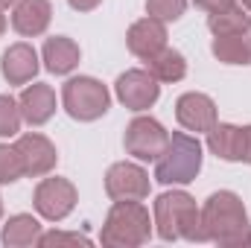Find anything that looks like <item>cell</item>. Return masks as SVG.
I'll list each match as a JSON object with an SVG mask.
<instances>
[{
	"mask_svg": "<svg viewBox=\"0 0 251 248\" xmlns=\"http://www.w3.org/2000/svg\"><path fill=\"white\" fill-rule=\"evenodd\" d=\"M201 231L204 243L216 246H246L249 237V213L237 193L219 190L201 207Z\"/></svg>",
	"mask_w": 251,
	"mask_h": 248,
	"instance_id": "1",
	"label": "cell"
},
{
	"mask_svg": "<svg viewBox=\"0 0 251 248\" xmlns=\"http://www.w3.org/2000/svg\"><path fill=\"white\" fill-rule=\"evenodd\" d=\"M155 225L161 240H190V243H204L201 231V210L196 207L193 196L187 193H164L155 198Z\"/></svg>",
	"mask_w": 251,
	"mask_h": 248,
	"instance_id": "2",
	"label": "cell"
},
{
	"mask_svg": "<svg viewBox=\"0 0 251 248\" xmlns=\"http://www.w3.org/2000/svg\"><path fill=\"white\" fill-rule=\"evenodd\" d=\"M152 237V222H149V210L140 201H117L102 225V246L114 248H137L149 243Z\"/></svg>",
	"mask_w": 251,
	"mask_h": 248,
	"instance_id": "3",
	"label": "cell"
},
{
	"mask_svg": "<svg viewBox=\"0 0 251 248\" xmlns=\"http://www.w3.org/2000/svg\"><path fill=\"white\" fill-rule=\"evenodd\" d=\"M201 170V143L184 131H176L155 161V181L161 184H190Z\"/></svg>",
	"mask_w": 251,
	"mask_h": 248,
	"instance_id": "4",
	"label": "cell"
},
{
	"mask_svg": "<svg viewBox=\"0 0 251 248\" xmlns=\"http://www.w3.org/2000/svg\"><path fill=\"white\" fill-rule=\"evenodd\" d=\"M62 102L64 111L79 120V123H94L100 120L105 111H108V91L102 82L91 79V76H76V79H67L62 88Z\"/></svg>",
	"mask_w": 251,
	"mask_h": 248,
	"instance_id": "5",
	"label": "cell"
},
{
	"mask_svg": "<svg viewBox=\"0 0 251 248\" xmlns=\"http://www.w3.org/2000/svg\"><path fill=\"white\" fill-rule=\"evenodd\" d=\"M126 152L134 155L137 161H158L170 143L167 128L152 120V117H134L131 123L126 125Z\"/></svg>",
	"mask_w": 251,
	"mask_h": 248,
	"instance_id": "6",
	"label": "cell"
},
{
	"mask_svg": "<svg viewBox=\"0 0 251 248\" xmlns=\"http://www.w3.org/2000/svg\"><path fill=\"white\" fill-rule=\"evenodd\" d=\"M114 91H117V99L123 102L126 108L146 111V108H152L158 102L161 85H158V79L149 70H126L123 76L117 79Z\"/></svg>",
	"mask_w": 251,
	"mask_h": 248,
	"instance_id": "7",
	"label": "cell"
},
{
	"mask_svg": "<svg viewBox=\"0 0 251 248\" xmlns=\"http://www.w3.org/2000/svg\"><path fill=\"white\" fill-rule=\"evenodd\" d=\"M35 210L50 219V222H62L64 216L76 207V187L67 178H44L35 187Z\"/></svg>",
	"mask_w": 251,
	"mask_h": 248,
	"instance_id": "8",
	"label": "cell"
},
{
	"mask_svg": "<svg viewBox=\"0 0 251 248\" xmlns=\"http://www.w3.org/2000/svg\"><path fill=\"white\" fill-rule=\"evenodd\" d=\"M105 193L114 201H140L149 196V175L137 164H114L105 173Z\"/></svg>",
	"mask_w": 251,
	"mask_h": 248,
	"instance_id": "9",
	"label": "cell"
},
{
	"mask_svg": "<svg viewBox=\"0 0 251 248\" xmlns=\"http://www.w3.org/2000/svg\"><path fill=\"white\" fill-rule=\"evenodd\" d=\"M15 149H18V155L24 161L26 175L38 178V175H47V173L56 170L59 155H56V146L44 134H24V137H18Z\"/></svg>",
	"mask_w": 251,
	"mask_h": 248,
	"instance_id": "10",
	"label": "cell"
},
{
	"mask_svg": "<svg viewBox=\"0 0 251 248\" xmlns=\"http://www.w3.org/2000/svg\"><path fill=\"white\" fill-rule=\"evenodd\" d=\"M176 117L178 123L184 125L187 131H210L216 125V105L207 94H181L178 102H176Z\"/></svg>",
	"mask_w": 251,
	"mask_h": 248,
	"instance_id": "11",
	"label": "cell"
},
{
	"mask_svg": "<svg viewBox=\"0 0 251 248\" xmlns=\"http://www.w3.org/2000/svg\"><path fill=\"white\" fill-rule=\"evenodd\" d=\"M126 44H128V50L137 59L146 62V59H152L155 53H161L167 47V26L161 21H155V18H143V21H137V24L128 26Z\"/></svg>",
	"mask_w": 251,
	"mask_h": 248,
	"instance_id": "12",
	"label": "cell"
},
{
	"mask_svg": "<svg viewBox=\"0 0 251 248\" xmlns=\"http://www.w3.org/2000/svg\"><path fill=\"white\" fill-rule=\"evenodd\" d=\"M50 18H53L50 0H18L15 12H12V26H15V32L35 38L50 26Z\"/></svg>",
	"mask_w": 251,
	"mask_h": 248,
	"instance_id": "13",
	"label": "cell"
},
{
	"mask_svg": "<svg viewBox=\"0 0 251 248\" xmlns=\"http://www.w3.org/2000/svg\"><path fill=\"white\" fill-rule=\"evenodd\" d=\"M18 105H21V117L29 125H44L56 114V94H53L50 85H41L38 82V85L24 88Z\"/></svg>",
	"mask_w": 251,
	"mask_h": 248,
	"instance_id": "14",
	"label": "cell"
},
{
	"mask_svg": "<svg viewBox=\"0 0 251 248\" xmlns=\"http://www.w3.org/2000/svg\"><path fill=\"white\" fill-rule=\"evenodd\" d=\"M0 70L9 85H26L38 73V53L29 44H12L0 59Z\"/></svg>",
	"mask_w": 251,
	"mask_h": 248,
	"instance_id": "15",
	"label": "cell"
},
{
	"mask_svg": "<svg viewBox=\"0 0 251 248\" xmlns=\"http://www.w3.org/2000/svg\"><path fill=\"white\" fill-rule=\"evenodd\" d=\"M44 64H47V70L56 73V76L70 73V70L79 64V47H76V41L67 38V35L47 38V41H44Z\"/></svg>",
	"mask_w": 251,
	"mask_h": 248,
	"instance_id": "16",
	"label": "cell"
},
{
	"mask_svg": "<svg viewBox=\"0 0 251 248\" xmlns=\"http://www.w3.org/2000/svg\"><path fill=\"white\" fill-rule=\"evenodd\" d=\"M0 240L9 248L38 246V240H41V225H38V219H32L29 213H18V216H12V219L3 225Z\"/></svg>",
	"mask_w": 251,
	"mask_h": 248,
	"instance_id": "17",
	"label": "cell"
},
{
	"mask_svg": "<svg viewBox=\"0 0 251 248\" xmlns=\"http://www.w3.org/2000/svg\"><path fill=\"white\" fill-rule=\"evenodd\" d=\"M146 67H149V73H152L158 82H164V85L181 82V79L187 76V62H184V56H181L178 50H173V47H164L161 53H155L152 59H146Z\"/></svg>",
	"mask_w": 251,
	"mask_h": 248,
	"instance_id": "18",
	"label": "cell"
},
{
	"mask_svg": "<svg viewBox=\"0 0 251 248\" xmlns=\"http://www.w3.org/2000/svg\"><path fill=\"white\" fill-rule=\"evenodd\" d=\"M213 56L225 64H251V29L237 35H216Z\"/></svg>",
	"mask_w": 251,
	"mask_h": 248,
	"instance_id": "19",
	"label": "cell"
},
{
	"mask_svg": "<svg viewBox=\"0 0 251 248\" xmlns=\"http://www.w3.org/2000/svg\"><path fill=\"white\" fill-rule=\"evenodd\" d=\"M207 149L216 158H222V161H237V152H240V125L216 123L207 131Z\"/></svg>",
	"mask_w": 251,
	"mask_h": 248,
	"instance_id": "20",
	"label": "cell"
},
{
	"mask_svg": "<svg viewBox=\"0 0 251 248\" xmlns=\"http://www.w3.org/2000/svg\"><path fill=\"white\" fill-rule=\"evenodd\" d=\"M207 26L213 35H237V32H249L251 29V15L243 12L240 6H231L225 12H213L207 15Z\"/></svg>",
	"mask_w": 251,
	"mask_h": 248,
	"instance_id": "21",
	"label": "cell"
},
{
	"mask_svg": "<svg viewBox=\"0 0 251 248\" xmlns=\"http://www.w3.org/2000/svg\"><path fill=\"white\" fill-rule=\"evenodd\" d=\"M21 175H26V170H24V161H21L18 149L0 143V184H12Z\"/></svg>",
	"mask_w": 251,
	"mask_h": 248,
	"instance_id": "22",
	"label": "cell"
},
{
	"mask_svg": "<svg viewBox=\"0 0 251 248\" xmlns=\"http://www.w3.org/2000/svg\"><path fill=\"white\" fill-rule=\"evenodd\" d=\"M21 105L12 97H0V137H15L21 131Z\"/></svg>",
	"mask_w": 251,
	"mask_h": 248,
	"instance_id": "23",
	"label": "cell"
},
{
	"mask_svg": "<svg viewBox=\"0 0 251 248\" xmlns=\"http://www.w3.org/2000/svg\"><path fill=\"white\" fill-rule=\"evenodd\" d=\"M187 9V0H146V12L149 18L161 21V24H170V21H178Z\"/></svg>",
	"mask_w": 251,
	"mask_h": 248,
	"instance_id": "24",
	"label": "cell"
},
{
	"mask_svg": "<svg viewBox=\"0 0 251 248\" xmlns=\"http://www.w3.org/2000/svg\"><path fill=\"white\" fill-rule=\"evenodd\" d=\"M64 243H70V246H88L91 240L85 237V234H64V231H50V234H41V240H38V246H64Z\"/></svg>",
	"mask_w": 251,
	"mask_h": 248,
	"instance_id": "25",
	"label": "cell"
},
{
	"mask_svg": "<svg viewBox=\"0 0 251 248\" xmlns=\"http://www.w3.org/2000/svg\"><path fill=\"white\" fill-rule=\"evenodd\" d=\"M237 161L251 164V125L240 128V152H237Z\"/></svg>",
	"mask_w": 251,
	"mask_h": 248,
	"instance_id": "26",
	"label": "cell"
},
{
	"mask_svg": "<svg viewBox=\"0 0 251 248\" xmlns=\"http://www.w3.org/2000/svg\"><path fill=\"white\" fill-rule=\"evenodd\" d=\"M201 12H207V15H213V12H225V9H231V6H237V0H193Z\"/></svg>",
	"mask_w": 251,
	"mask_h": 248,
	"instance_id": "27",
	"label": "cell"
},
{
	"mask_svg": "<svg viewBox=\"0 0 251 248\" xmlns=\"http://www.w3.org/2000/svg\"><path fill=\"white\" fill-rule=\"evenodd\" d=\"M67 3H70L76 12H91V9H97L102 0H67Z\"/></svg>",
	"mask_w": 251,
	"mask_h": 248,
	"instance_id": "28",
	"label": "cell"
},
{
	"mask_svg": "<svg viewBox=\"0 0 251 248\" xmlns=\"http://www.w3.org/2000/svg\"><path fill=\"white\" fill-rule=\"evenodd\" d=\"M18 0H0V9H6V6H15Z\"/></svg>",
	"mask_w": 251,
	"mask_h": 248,
	"instance_id": "29",
	"label": "cell"
},
{
	"mask_svg": "<svg viewBox=\"0 0 251 248\" xmlns=\"http://www.w3.org/2000/svg\"><path fill=\"white\" fill-rule=\"evenodd\" d=\"M3 29H6V18H3V12H0V35H3Z\"/></svg>",
	"mask_w": 251,
	"mask_h": 248,
	"instance_id": "30",
	"label": "cell"
},
{
	"mask_svg": "<svg viewBox=\"0 0 251 248\" xmlns=\"http://www.w3.org/2000/svg\"><path fill=\"white\" fill-rule=\"evenodd\" d=\"M243 6H246V9L251 12V0H243Z\"/></svg>",
	"mask_w": 251,
	"mask_h": 248,
	"instance_id": "31",
	"label": "cell"
},
{
	"mask_svg": "<svg viewBox=\"0 0 251 248\" xmlns=\"http://www.w3.org/2000/svg\"><path fill=\"white\" fill-rule=\"evenodd\" d=\"M246 246H251V234H249V237H246Z\"/></svg>",
	"mask_w": 251,
	"mask_h": 248,
	"instance_id": "32",
	"label": "cell"
},
{
	"mask_svg": "<svg viewBox=\"0 0 251 248\" xmlns=\"http://www.w3.org/2000/svg\"><path fill=\"white\" fill-rule=\"evenodd\" d=\"M0 216H3V201H0Z\"/></svg>",
	"mask_w": 251,
	"mask_h": 248,
	"instance_id": "33",
	"label": "cell"
}]
</instances>
